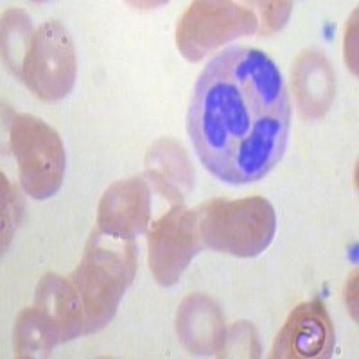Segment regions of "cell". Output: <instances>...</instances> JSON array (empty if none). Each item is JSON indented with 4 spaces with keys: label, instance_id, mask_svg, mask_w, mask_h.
<instances>
[{
    "label": "cell",
    "instance_id": "6da1fadb",
    "mask_svg": "<svg viewBox=\"0 0 359 359\" xmlns=\"http://www.w3.org/2000/svg\"><path fill=\"white\" fill-rule=\"evenodd\" d=\"M187 130L198 158L226 184H252L280 162L291 130L290 92L261 49L230 47L192 90Z\"/></svg>",
    "mask_w": 359,
    "mask_h": 359
},
{
    "label": "cell",
    "instance_id": "7a4b0ae2",
    "mask_svg": "<svg viewBox=\"0 0 359 359\" xmlns=\"http://www.w3.org/2000/svg\"><path fill=\"white\" fill-rule=\"evenodd\" d=\"M135 273L137 246L133 239L108 236L101 230L90 236L81 262L69 277L81 304L85 334L101 331L111 322Z\"/></svg>",
    "mask_w": 359,
    "mask_h": 359
},
{
    "label": "cell",
    "instance_id": "3957f363",
    "mask_svg": "<svg viewBox=\"0 0 359 359\" xmlns=\"http://www.w3.org/2000/svg\"><path fill=\"white\" fill-rule=\"evenodd\" d=\"M196 219L205 246L236 257H257L277 232L273 205L261 196L210 200L198 207Z\"/></svg>",
    "mask_w": 359,
    "mask_h": 359
},
{
    "label": "cell",
    "instance_id": "277c9868",
    "mask_svg": "<svg viewBox=\"0 0 359 359\" xmlns=\"http://www.w3.org/2000/svg\"><path fill=\"white\" fill-rule=\"evenodd\" d=\"M9 147L17 158L20 185L29 196L47 200L60 191L67 155L54 128L33 115H15L9 124Z\"/></svg>",
    "mask_w": 359,
    "mask_h": 359
},
{
    "label": "cell",
    "instance_id": "5b68a950",
    "mask_svg": "<svg viewBox=\"0 0 359 359\" xmlns=\"http://www.w3.org/2000/svg\"><path fill=\"white\" fill-rule=\"evenodd\" d=\"M257 25L252 9L233 2L198 0L180 18L176 45L185 60L200 62L224 43L255 33Z\"/></svg>",
    "mask_w": 359,
    "mask_h": 359
},
{
    "label": "cell",
    "instance_id": "8992f818",
    "mask_svg": "<svg viewBox=\"0 0 359 359\" xmlns=\"http://www.w3.org/2000/svg\"><path fill=\"white\" fill-rule=\"evenodd\" d=\"M76 72V50L67 29L60 22H45L34 31L18 78L38 99L54 102L70 94Z\"/></svg>",
    "mask_w": 359,
    "mask_h": 359
},
{
    "label": "cell",
    "instance_id": "52a82bcc",
    "mask_svg": "<svg viewBox=\"0 0 359 359\" xmlns=\"http://www.w3.org/2000/svg\"><path fill=\"white\" fill-rule=\"evenodd\" d=\"M201 245L194 210L175 203L147 232L149 269L160 286L171 287L180 280Z\"/></svg>",
    "mask_w": 359,
    "mask_h": 359
},
{
    "label": "cell",
    "instance_id": "ba28073f",
    "mask_svg": "<svg viewBox=\"0 0 359 359\" xmlns=\"http://www.w3.org/2000/svg\"><path fill=\"white\" fill-rule=\"evenodd\" d=\"M334 351V327L320 300L291 311L271 348L275 359H327Z\"/></svg>",
    "mask_w": 359,
    "mask_h": 359
},
{
    "label": "cell",
    "instance_id": "9c48e42d",
    "mask_svg": "<svg viewBox=\"0 0 359 359\" xmlns=\"http://www.w3.org/2000/svg\"><path fill=\"white\" fill-rule=\"evenodd\" d=\"M151 219V189L140 176L118 180L104 191L97 210V230L121 239L146 232Z\"/></svg>",
    "mask_w": 359,
    "mask_h": 359
},
{
    "label": "cell",
    "instance_id": "30bf717a",
    "mask_svg": "<svg viewBox=\"0 0 359 359\" xmlns=\"http://www.w3.org/2000/svg\"><path fill=\"white\" fill-rule=\"evenodd\" d=\"M176 332L191 354L223 355L226 343L223 314L217 304L205 294H191L180 304Z\"/></svg>",
    "mask_w": 359,
    "mask_h": 359
},
{
    "label": "cell",
    "instance_id": "8fae6325",
    "mask_svg": "<svg viewBox=\"0 0 359 359\" xmlns=\"http://www.w3.org/2000/svg\"><path fill=\"white\" fill-rule=\"evenodd\" d=\"M293 85L298 108L306 118H320L329 111L336 95L331 63L318 50H304L293 67Z\"/></svg>",
    "mask_w": 359,
    "mask_h": 359
},
{
    "label": "cell",
    "instance_id": "7c38bea8",
    "mask_svg": "<svg viewBox=\"0 0 359 359\" xmlns=\"http://www.w3.org/2000/svg\"><path fill=\"white\" fill-rule=\"evenodd\" d=\"M34 307L53 323L62 343L85 336L81 304L69 277L43 275L34 294Z\"/></svg>",
    "mask_w": 359,
    "mask_h": 359
},
{
    "label": "cell",
    "instance_id": "4fadbf2b",
    "mask_svg": "<svg viewBox=\"0 0 359 359\" xmlns=\"http://www.w3.org/2000/svg\"><path fill=\"white\" fill-rule=\"evenodd\" d=\"M147 176L155 184L156 191L172 201V205L182 203L184 192L192 187L194 180L185 149L169 139L155 142L147 153Z\"/></svg>",
    "mask_w": 359,
    "mask_h": 359
},
{
    "label": "cell",
    "instance_id": "5bb4252c",
    "mask_svg": "<svg viewBox=\"0 0 359 359\" xmlns=\"http://www.w3.org/2000/svg\"><path fill=\"white\" fill-rule=\"evenodd\" d=\"M13 343L17 358H45L62 341L53 323L33 306L18 314Z\"/></svg>",
    "mask_w": 359,
    "mask_h": 359
},
{
    "label": "cell",
    "instance_id": "9a60e30c",
    "mask_svg": "<svg viewBox=\"0 0 359 359\" xmlns=\"http://www.w3.org/2000/svg\"><path fill=\"white\" fill-rule=\"evenodd\" d=\"M33 25L27 13L22 9H9L2 18V54L4 62L15 76L20 74L22 63L33 41Z\"/></svg>",
    "mask_w": 359,
    "mask_h": 359
},
{
    "label": "cell",
    "instance_id": "2e32d148",
    "mask_svg": "<svg viewBox=\"0 0 359 359\" xmlns=\"http://www.w3.org/2000/svg\"><path fill=\"white\" fill-rule=\"evenodd\" d=\"M0 185H2V253L8 252L11 239L17 232L24 216V200L18 191L8 182L6 175H0Z\"/></svg>",
    "mask_w": 359,
    "mask_h": 359
},
{
    "label": "cell",
    "instance_id": "e0dca14e",
    "mask_svg": "<svg viewBox=\"0 0 359 359\" xmlns=\"http://www.w3.org/2000/svg\"><path fill=\"white\" fill-rule=\"evenodd\" d=\"M223 355L226 358H259L261 355L257 332L248 322H239L230 329L226 334Z\"/></svg>",
    "mask_w": 359,
    "mask_h": 359
},
{
    "label": "cell",
    "instance_id": "ac0fdd59",
    "mask_svg": "<svg viewBox=\"0 0 359 359\" xmlns=\"http://www.w3.org/2000/svg\"><path fill=\"white\" fill-rule=\"evenodd\" d=\"M259 6H261L262 13L261 34H264V36L280 31L290 20L291 9H293L291 2H261Z\"/></svg>",
    "mask_w": 359,
    "mask_h": 359
},
{
    "label": "cell",
    "instance_id": "d6986e66",
    "mask_svg": "<svg viewBox=\"0 0 359 359\" xmlns=\"http://www.w3.org/2000/svg\"><path fill=\"white\" fill-rule=\"evenodd\" d=\"M358 11H354V17L348 20L347 25V36H345V57L354 74H358Z\"/></svg>",
    "mask_w": 359,
    "mask_h": 359
},
{
    "label": "cell",
    "instance_id": "ffe728a7",
    "mask_svg": "<svg viewBox=\"0 0 359 359\" xmlns=\"http://www.w3.org/2000/svg\"><path fill=\"white\" fill-rule=\"evenodd\" d=\"M345 300H347V307L351 311L352 318L358 320V271L351 275L347 284V291H345Z\"/></svg>",
    "mask_w": 359,
    "mask_h": 359
}]
</instances>
